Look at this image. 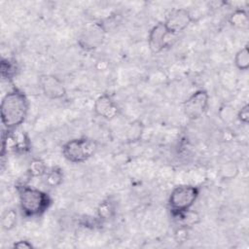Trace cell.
<instances>
[{"mask_svg":"<svg viewBox=\"0 0 249 249\" xmlns=\"http://www.w3.org/2000/svg\"><path fill=\"white\" fill-rule=\"evenodd\" d=\"M29 109V102L21 90L13 89L7 92L1 101V123L6 130L12 131L25 121Z\"/></svg>","mask_w":249,"mask_h":249,"instance_id":"6da1fadb","label":"cell"},{"mask_svg":"<svg viewBox=\"0 0 249 249\" xmlns=\"http://www.w3.org/2000/svg\"><path fill=\"white\" fill-rule=\"evenodd\" d=\"M19 207L22 214L28 218L43 215L51 206L52 198L39 189L26 186L24 184L17 186Z\"/></svg>","mask_w":249,"mask_h":249,"instance_id":"7a4b0ae2","label":"cell"},{"mask_svg":"<svg viewBox=\"0 0 249 249\" xmlns=\"http://www.w3.org/2000/svg\"><path fill=\"white\" fill-rule=\"evenodd\" d=\"M97 147V142L91 138H75L62 146V155L65 160L72 163H82L96 153Z\"/></svg>","mask_w":249,"mask_h":249,"instance_id":"3957f363","label":"cell"},{"mask_svg":"<svg viewBox=\"0 0 249 249\" xmlns=\"http://www.w3.org/2000/svg\"><path fill=\"white\" fill-rule=\"evenodd\" d=\"M199 195V189L192 185H180L175 187L168 198V206L173 216L181 214L195 204Z\"/></svg>","mask_w":249,"mask_h":249,"instance_id":"277c9868","label":"cell"},{"mask_svg":"<svg viewBox=\"0 0 249 249\" xmlns=\"http://www.w3.org/2000/svg\"><path fill=\"white\" fill-rule=\"evenodd\" d=\"M209 103V94L204 89L195 91L183 102L184 114L190 120H197L204 115Z\"/></svg>","mask_w":249,"mask_h":249,"instance_id":"5b68a950","label":"cell"},{"mask_svg":"<svg viewBox=\"0 0 249 249\" xmlns=\"http://www.w3.org/2000/svg\"><path fill=\"white\" fill-rule=\"evenodd\" d=\"M106 29L100 22L88 25L81 33L78 44L85 51H92L99 48L105 39Z\"/></svg>","mask_w":249,"mask_h":249,"instance_id":"8992f818","label":"cell"},{"mask_svg":"<svg viewBox=\"0 0 249 249\" xmlns=\"http://www.w3.org/2000/svg\"><path fill=\"white\" fill-rule=\"evenodd\" d=\"M38 82L41 91L50 99H61L66 94V89L63 83L54 75H41Z\"/></svg>","mask_w":249,"mask_h":249,"instance_id":"52a82bcc","label":"cell"},{"mask_svg":"<svg viewBox=\"0 0 249 249\" xmlns=\"http://www.w3.org/2000/svg\"><path fill=\"white\" fill-rule=\"evenodd\" d=\"M193 21V17L187 9H175L171 11L163 21L169 34L175 35L186 29Z\"/></svg>","mask_w":249,"mask_h":249,"instance_id":"ba28073f","label":"cell"},{"mask_svg":"<svg viewBox=\"0 0 249 249\" xmlns=\"http://www.w3.org/2000/svg\"><path fill=\"white\" fill-rule=\"evenodd\" d=\"M169 34L163 22H159L149 32L148 46L153 53H159L169 45Z\"/></svg>","mask_w":249,"mask_h":249,"instance_id":"9c48e42d","label":"cell"},{"mask_svg":"<svg viewBox=\"0 0 249 249\" xmlns=\"http://www.w3.org/2000/svg\"><path fill=\"white\" fill-rule=\"evenodd\" d=\"M94 113L105 120H113L119 115L120 109L112 97L106 93L99 95L93 104Z\"/></svg>","mask_w":249,"mask_h":249,"instance_id":"30bf717a","label":"cell"},{"mask_svg":"<svg viewBox=\"0 0 249 249\" xmlns=\"http://www.w3.org/2000/svg\"><path fill=\"white\" fill-rule=\"evenodd\" d=\"M116 214V204L111 199H104L98 204L97 217L101 221H108Z\"/></svg>","mask_w":249,"mask_h":249,"instance_id":"8fae6325","label":"cell"},{"mask_svg":"<svg viewBox=\"0 0 249 249\" xmlns=\"http://www.w3.org/2000/svg\"><path fill=\"white\" fill-rule=\"evenodd\" d=\"M43 177H44L45 184L47 186L51 188H55L61 184L63 179V174L59 168L53 167L48 169Z\"/></svg>","mask_w":249,"mask_h":249,"instance_id":"7c38bea8","label":"cell"},{"mask_svg":"<svg viewBox=\"0 0 249 249\" xmlns=\"http://www.w3.org/2000/svg\"><path fill=\"white\" fill-rule=\"evenodd\" d=\"M18 72L17 62L10 58H2L1 60V75L6 80H12Z\"/></svg>","mask_w":249,"mask_h":249,"instance_id":"4fadbf2b","label":"cell"},{"mask_svg":"<svg viewBox=\"0 0 249 249\" xmlns=\"http://www.w3.org/2000/svg\"><path fill=\"white\" fill-rule=\"evenodd\" d=\"M230 23L237 28L246 27L248 24V16L244 10L237 9L230 17Z\"/></svg>","mask_w":249,"mask_h":249,"instance_id":"5bb4252c","label":"cell"},{"mask_svg":"<svg viewBox=\"0 0 249 249\" xmlns=\"http://www.w3.org/2000/svg\"><path fill=\"white\" fill-rule=\"evenodd\" d=\"M234 64L239 70H247L249 68V51L247 45L235 53Z\"/></svg>","mask_w":249,"mask_h":249,"instance_id":"9a60e30c","label":"cell"},{"mask_svg":"<svg viewBox=\"0 0 249 249\" xmlns=\"http://www.w3.org/2000/svg\"><path fill=\"white\" fill-rule=\"evenodd\" d=\"M238 172H239L238 166L232 161H229V162L224 163L220 167V170H219L220 176L225 180H231V179L235 178L237 176Z\"/></svg>","mask_w":249,"mask_h":249,"instance_id":"2e32d148","label":"cell"},{"mask_svg":"<svg viewBox=\"0 0 249 249\" xmlns=\"http://www.w3.org/2000/svg\"><path fill=\"white\" fill-rule=\"evenodd\" d=\"M48 170L45 162L39 159L31 160L28 167V172L32 177H42Z\"/></svg>","mask_w":249,"mask_h":249,"instance_id":"e0dca14e","label":"cell"},{"mask_svg":"<svg viewBox=\"0 0 249 249\" xmlns=\"http://www.w3.org/2000/svg\"><path fill=\"white\" fill-rule=\"evenodd\" d=\"M17 224V212L14 209H7L1 218L2 228L6 231L12 230Z\"/></svg>","mask_w":249,"mask_h":249,"instance_id":"ac0fdd59","label":"cell"},{"mask_svg":"<svg viewBox=\"0 0 249 249\" xmlns=\"http://www.w3.org/2000/svg\"><path fill=\"white\" fill-rule=\"evenodd\" d=\"M219 116L224 123L229 124L232 122L234 118H236V113H234V110L232 107L229 105H223L219 110Z\"/></svg>","mask_w":249,"mask_h":249,"instance_id":"d6986e66","label":"cell"},{"mask_svg":"<svg viewBox=\"0 0 249 249\" xmlns=\"http://www.w3.org/2000/svg\"><path fill=\"white\" fill-rule=\"evenodd\" d=\"M142 131V125L140 123H133L131 124L130 129L128 130V135L131 140H136L140 137Z\"/></svg>","mask_w":249,"mask_h":249,"instance_id":"ffe728a7","label":"cell"},{"mask_svg":"<svg viewBox=\"0 0 249 249\" xmlns=\"http://www.w3.org/2000/svg\"><path fill=\"white\" fill-rule=\"evenodd\" d=\"M236 119L239 120L242 124H248L249 122V106L248 104H245L242 106L239 111L236 113Z\"/></svg>","mask_w":249,"mask_h":249,"instance_id":"44dd1931","label":"cell"},{"mask_svg":"<svg viewBox=\"0 0 249 249\" xmlns=\"http://www.w3.org/2000/svg\"><path fill=\"white\" fill-rule=\"evenodd\" d=\"M175 237L177 242H184L187 239V228L181 226L175 231Z\"/></svg>","mask_w":249,"mask_h":249,"instance_id":"7402d4cb","label":"cell"},{"mask_svg":"<svg viewBox=\"0 0 249 249\" xmlns=\"http://www.w3.org/2000/svg\"><path fill=\"white\" fill-rule=\"evenodd\" d=\"M13 247L18 248V249H31V248H33V245L29 241L22 239V240H18V241L15 242Z\"/></svg>","mask_w":249,"mask_h":249,"instance_id":"603a6c76","label":"cell"}]
</instances>
